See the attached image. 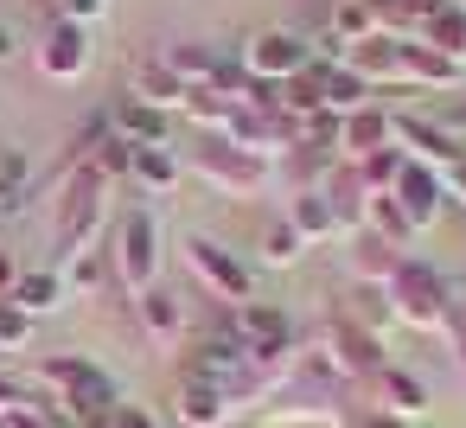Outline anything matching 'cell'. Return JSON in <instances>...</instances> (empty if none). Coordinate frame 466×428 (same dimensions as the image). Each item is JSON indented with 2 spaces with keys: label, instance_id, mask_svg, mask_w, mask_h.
<instances>
[{
  "label": "cell",
  "instance_id": "25",
  "mask_svg": "<svg viewBox=\"0 0 466 428\" xmlns=\"http://www.w3.org/2000/svg\"><path fill=\"white\" fill-rule=\"evenodd\" d=\"M300 250H307V243H300V230H294L288 218H268V224H262V237H256L262 269H294V262H300Z\"/></svg>",
  "mask_w": 466,
  "mask_h": 428
},
{
  "label": "cell",
  "instance_id": "22",
  "mask_svg": "<svg viewBox=\"0 0 466 428\" xmlns=\"http://www.w3.org/2000/svg\"><path fill=\"white\" fill-rule=\"evenodd\" d=\"M135 320L147 326V339H179L186 332V301H173L160 281L147 294H135Z\"/></svg>",
  "mask_w": 466,
  "mask_h": 428
},
{
  "label": "cell",
  "instance_id": "16",
  "mask_svg": "<svg viewBox=\"0 0 466 428\" xmlns=\"http://www.w3.org/2000/svg\"><path fill=\"white\" fill-rule=\"evenodd\" d=\"M128 179L147 192V199H173L179 192V179H186V160L160 141V148H135L128 154Z\"/></svg>",
  "mask_w": 466,
  "mask_h": 428
},
{
  "label": "cell",
  "instance_id": "27",
  "mask_svg": "<svg viewBox=\"0 0 466 428\" xmlns=\"http://www.w3.org/2000/svg\"><path fill=\"white\" fill-rule=\"evenodd\" d=\"M345 52L358 46V39H370L377 33V7H370V0H332V26H326Z\"/></svg>",
  "mask_w": 466,
  "mask_h": 428
},
{
  "label": "cell",
  "instance_id": "34",
  "mask_svg": "<svg viewBox=\"0 0 466 428\" xmlns=\"http://www.w3.org/2000/svg\"><path fill=\"white\" fill-rule=\"evenodd\" d=\"M447 192L466 205V160H460V167H447Z\"/></svg>",
  "mask_w": 466,
  "mask_h": 428
},
{
  "label": "cell",
  "instance_id": "12",
  "mask_svg": "<svg viewBox=\"0 0 466 428\" xmlns=\"http://www.w3.org/2000/svg\"><path fill=\"white\" fill-rule=\"evenodd\" d=\"M383 148H396V116L390 109L364 103V109L339 116V154L345 160H364V154H383Z\"/></svg>",
  "mask_w": 466,
  "mask_h": 428
},
{
  "label": "cell",
  "instance_id": "6",
  "mask_svg": "<svg viewBox=\"0 0 466 428\" xmlns=\"http://www.w3.org/2000/svg\"><path fill=\"white\" fill-rule=\"evenodd\" d=\"M186 262H192L198 288H211V301H224V307H249L256 301V269L237 250H224L211 237H186Z\"/></svg>",
  "mask_w": 466,
  "mask_h": 428
},
{
  "label": "cell",
  "instance_id": "30",
  "mask_svg": "<svg viewBox=\"0 0 466 428\" xmlns=\"http://www.w3.org/2000/svg\"><path fill=\"white\" fill-rule=\"evenodd\" d=\"M52 14H58V20H71V26H84V33H90V26H96V20H103V14H109V0H52Z\"/></svg>",
  "mask_w": 466,
  "mask_h": 428
},
{
  "label": "cell",
  "instance_id": "1",
  "mask_svg": "<svg viewBox=\"0 0 466 428\" xmlns=\"http://www.w3.org/2000/svg\"><path fill=\"white\" fill-rule=\"evenodd\" d=\"M383 301H390V320H402V326H415V332H434V339L460 345L453 294H447V281H441L428 262L402 256V262H396V275L383 281Z\"/></svg>",
  "mask_w": 466,
  "mask_h": 428
},
{
  "label": "cell",
  "instance_id": "26",
  "mask_svg": "<svg viewBox=\"0 0 466 428\" xmlns=\"http://www.w3.org/2000/svg\"><path fill=\"white\" fill-rule=\"evenodd\" d=\"M58 275H65V294H96V288L109 281V250H103V243H96V250H77V256L58 262Z\"/></svg>",
  "mask_w": 466,
  "mask_h": 428
},
{
  "label": "cell",
  "instance_id": "20",
  "mask_svg": "<svg viewBox=\"0 0 466 428\" xmlns=\"http://www.w3.org/2000/svg\"><path fill=\"white\" fill-rule=\"evenodd\" d=\"M109 135H122L128 148H160L167 141V116L147 109V103H135V97H122L116 116H109Z\"/></svg>",
  "mask_w": 466,
  "mask_h": 428
},
{
  "label": "cell",
  "instance_id": "9",
  "mask_svg": "<svg viewBox=\"0 0 466 428\" xmlns=\"http://www.w3.org/2000/svg\"><path fill=\"white\" fill-rule=\"evenodd\" d=\"M390 199L402 205V218H409L415 230H428V224L441 218V205H447V173H441V167H428V160H402V173H396Z\"/></svg>",
  "mask_w": 466,
  "mask_h": 428
},
{
  "label": "cell",
  "instance_id": "24",
  "mask_svg": "<svg viewBox=\"0 0 466 428\" xmlns=\"http://www.w3.org/2000/svg\"><path fill=\"white\" fill-rule=\"evenodd\" d=\"M319 90H326V116H351L370 103V84L351 71V65H326L319 71Z\"/></svg>",
  "mask_w": 466,
  "mask_h": 428
},
{
  "label": "cell",
  "instance_id": "3",
  "mask_svg": "<svg viewBox=\"0 0 466 428\" xmlns=\"http://www.w3.org/2000/svg\"><path fill=\"white\" fill-rule=\"evenodd\" d=\"M103 230H109V179L96 167H77L58 199V262L77 250H96Z\"/></svg>",
  "mask_w": 466,
  "mask_h": 428
},
{
  "label": "cell",
  "instance_id": "35",
  "mask_svg": "<svg viewBox=\"0 0 466 428\" xmlns=\"http://www.w3.org/2000/svg\"><path fill=\"white\" fill-rule=\"evenodd\" d=\"M453 7H460V14H466V0H453Z\"/></svg>",
  "mask_w": 466,
  "mask_h": 428
},
{
  "label": "cell",
  "instance_id": "2",
  "mask_svg": "<svg viewBox=\"0 0 466 428\" xmlns=\"http://www.w3.org/2000/svg\"><path fill=\"white\" fill-rule=\"evenodd\" d=\"M39 377L58 390V409H65L71 422H84V428H103V422H109V409L122 403L116 377H109L103 364L77 358V352H65V358H46V364H39Z\"/></svg>",
  "mask_w": 466,
  "mask_h": 428
},
{
  "label": "cell",
  "instance_id": "5",
  "mask_svg": "<svg viewBox=\"0 0 466 428\" xmlns=\"http://www.w3.org/2000/svg\"><path fill=\"white\" fill-rule=\"evenodd\" d=\"M109 269L128 288V301L160 281V224H154V211H122V224L109 237Z\"/></svg>",
  "mask_w": 466,
  "mask_h": 428
},
{
  "label": "cell",
  "instance_id": "17",
  "mask_svg": "<svg viewBox=\"0 0 466 428\" xmlns=\"http://www.w3.org/2000/svg\"><path fill=\"white\" fill-rule=\"evenodd\" d=\"M345 262H351V275H358L364 288H383V281L396 275L402 250H390L377 230H345Z\"/></svg>",
  "mask_w": 466,
  "mask_h": 428
},
{
  "label": "cell",
  "instance_id": "31",
  "mask_svg": "<svg viewBox=\"0 0 466 428\" xmlns=\"http://www.w3.org/2000/svg\"><path fill=\"white\" fill-rule=\"evenodd\" d=\"M103 428H160V422H154V415H147V409H135V403H116V409H109V422H103Z\"/></svg>",
  "mask_w": 466,
  "mask_h": 428
},
{
  "label": "cell",
  "instance_id": "10",
  "mask_svg": "<svg viewBox=\"0 0 466 428\" xmlns=\"http://www.w3.org/2000/svg\"><path fill=\"white\" fill-rule=\"evenodd\" d=\"M33 58H39V71L52 77V84H77L84 71H90V33L84 26H71V20H52V33L33 46Z\"/></svg>",
  "mask_w": 466,
  "mask_h": 428
},
{
  "label": "cell",
  "instance_id": "13",
  "mask_svg": "<svg viewBox=\"0 0 466 428\" xmlns=\"http://www.w3.org/2000/svg\"><path fill=\"white\" fill-rule=\"evenodd\" d=\"M370 396H377V409L383 415H396V422H409V415H428V403H434V390L415 377V371H402L396 358L370 377Z\"/></svg>",
  "mask_w": 466,
  "mask_h": 428
},
{
  "label": "cell",
  "instance_id": "18",
  "mask_svg": "<svg viewBox=\"0 0 466 428\" xmlns=\"http://www.w3.org/2000/svg\"><path fill=\"white\" fill-rule=\"evenodd\" d=\"M415 46H428V52L447 58V65H466V14L453 7V0H441V7L415 26Z\"/></svg>",
  "mask_w": 466,
  "mask_h": 428
},
{
  "label": "cell",
  "instance_id": "14",
  "mask_svg": "<svg viewBox=\"0 0 466 428\" xmlns=\"http://www.w3.org/2000/svg\"><path fill=\"white\" fill-rule=\"evenodd\" d=\"M281 218L300 230V243H345V218L332 211V199H326L319 186H300V192L288 199Z\"/></svg>",
  "mask_w": 466,
  "mask_h": 428
},
{
  "label": "cell",
  "instance_id": "11",
  "mask_svg": "<svg viewBox=\"0 0 466 428\" xmlns=\"http://www.w3.org/2000/svg\"><path fill=\"white\" fill-rule=\"evenodd\" d=\"M230 409H237V396L224 390V383H211V377H179V396H173V415L186 422V428H224L230 422Z\"/></svg>",
  "mask_w": 466,
  "mask_h": 428
},
{
  "label": "cell",
  "instance_id": "21",
  "mask_svg": "<svg viewBox=\"0 0 466 428\" xmlns=\"http://www.w3.org/2000/svg\"><path fill=\"white\" fill-rule=\"evenodd\" d=\"M14 301H20L33 320H46V313H58L71 294H65V275H58V269H20V281H14Z\"/></svg>",
  "mask_w": 466,
  "mask_h": 428
},
{
  "label": "cell",
  "instance_id": "15",
  "mask_svg": "<svg viewBox=\"0 0 466 428\" xmlns=\"http://www.w3.org/2000/svg\"><path fill=\"white\" fill-rule=\"evenodd\" d=\"M128 97H135V103H147V109H160V116H173V109H186V103H192V90L167 71V58H141V65L128 71Z\"/></svg>",
  "mask_w": 466,
  "mask_h": 428
},
{
  "label": "cell",
  "instance_id": "33",
  "mask_svg": "<svg viewBox=\"0 0 466 428\" xmlns=\"http://www.w3.org/2000/svg\"><path fill=\"white\" fill-rule=\"evenodd\" d=\"M14 281H20V262H14L7 243H0V294H14Z\"/></svg>",
  "mask_w": 466,
  "mask_h": 428
},
{
  "label": "cell",
  "instance_id": "8",
  "mask_svg": "<svg viewBox=\"0 0 466 428\" xmlns=\"http://www.w3.org/2000/svg\"><path fill=\"white\" fill-rule=\"evenodd\" d=\"M307 65H313V52H307V39L288 33V26H268V33H256V39L243 46L249 84H288V77H300Z\"/></svg>",
  "mask_w": 466,
  "mask_h": 428
},
{
  "label": "cell",
  "instance_id": "7",
  "mask_svg": "<svg viewBox=\"0 0 466 428\" xmlns=\"http://www.w3.org/2000/svg\"><path fill=\"white\" fill-rule=\"evenodd\" d=\"M319 358L345 377V383H358V377H377L383 364H390V352H383V339L370 332V326H358L351 313H332L326 320V345H319Z\"/></svg>",
  "mask_w": 466,
  "mask_h": 428
},
{
  "label": "cell",
  "instance_id": "4",
  "mask_svg": "<svg viewBox=\"0 0 466 428\" xmlns=\"http://www.w3.org/2000/svg\"><path fill=\"white\" fill-rule=\"evenodd\" d=\"M186 173H198V179H205L211 192H224V199H249V192H262L268 160L249 154V148H237L230 135H205V141L186 154Z\"/></svg>",
  "mask_w": 466,
  "mask_h": 428
},
{
  "label": "cell",
  "instance_id": "28",
  "mask_svg": "<svg viewBox=\"0 0 466 428\" xmlns=\"http://www.w3.org/2000/svg\"><path fill=\"white\" fill-rule=\"evenodd\" d=\"M26 339H33V313L14 294H0V352H26Z\"/></svg>",
  "mask_w": 466,
  "mask_h": 428
},
{
  "label": "cell",
  "instance_id": "32",
  "mask_svg": "<svg viewBox=\"0 0 466 428\" xmlns=\"http://www.w3.org/2000/svg\"><path fill=\"white\" fill-rule=\"evenodd\" d=\"M20 52H26V46H20V26H14V20H0V71H7Z\"/></svg>",
  "mask_w": 466,
  "mask_h": 428
},
{
  "label": "cell",
  "instance_id": "23",
  "mask_svg": "<svg viewBox=\"0 0 466 428\" xmlns=\"http://www.w3.org/2000/svg\"><path fill=\"white\" fill-rule=\"evenodd\" d=\"M364 230H377V237H383L390 250H402V256H409V243H415V224L402 218V205H396L390 192H370V199H364Z\"/></svg>",
  "mask_w": 466,
  "mask_h": 428
},
{
  "label": "cell",
  "instance_id": "19",
  "mask_svg": "<svg viewBox=\"0 0 466 428\" xmlns=\"http://www.w3.org/2000/svg\"><path fill=\"white\" fill-rule=\"evenodd\" d=\"M167 58V71L186 84V90H205L211 77H218V65L230 58V52H218V46H205V39H179V46H167L160 52Z\"/></svg>",
  "mask_w": 466,
  "mask_h": 428
},
{
  "label": "cell",
  "instance_id": "29",
  "mask_svg": "<svg viewBox=\"0 0 466 428\" xmlns=\"http://www.w3.org/2000/svg\"><path fill=\"white\" fill-rule=\"evenodd\" d=\"M332 428H409V422L383 415L377 403H339V409H332Z\"/></svg>",
  "mask_w": 466,
  "mask_h": 428
}]
</instances>
